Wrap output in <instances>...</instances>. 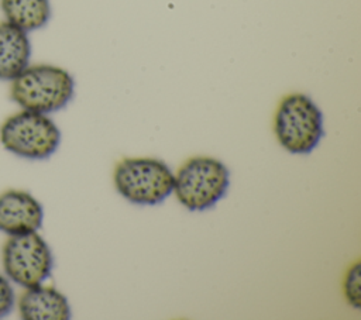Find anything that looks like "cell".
I'll list each match as a JSON object with an SVG mask.
<instances>
[{"instance_id":"cell-12","label":"cell","mask_w":361,"mask_h":320,"mask_svg":"<svg viewBox=\"0 0 361 320\" xmlns=\"http://www.w3.org/2000/svg\"><path fill=\"white\" fill-rule=\"evenodd\" d=\"M16 303L14 289L7 276L0 273V317L7 316Z\"/></svg>"},{"instance_id":"cell-1","label":"cell","mask_w":361,"mask_h":320,"mask_svg":"<svg viewBox=\"0 0 361 320\" xmlns=\"http://www.w3.org/2000/svg\"><path fill=\"white\" fill-rule=\"evenodd\" d=\"M73 93L72 75L55 65H28L10 80V97L23 110L49 114L63 109Z\"/></svg>"},{"instance_id":"cell-3","label":"cell","mask_w":361,"mask_h":320,"mask_svg":"<svg viewBox=\"0 0 361 320\" xmlns=\"http://www.w3.org/2000/svg\"><path fill=\"white\" fill-rule=\"evenodd\" d=\"M230 173L227 166L213 156H192L173 173L178 202L190 211L213 207L227 192Z\"/></svg>"},{"instance_id":"cell-6","label":"cell","mask_w":361,"mask_h":320,"mask_svg":"<svg viewBox=\"0 0 361 320\" xmlns=\"http://www.w3.org/2000/svg\"><path fill=\"white\" fill-rule=\"evenodd\" d=\"M1 262L6 276L14 283L30 288L51 275L54 258L47 241L37 233L8 235L3 245Z\"/></svg>"},{"instance_id":"cell-8","label":"cell","mask_w":361,"mask_h":320,"mask_svg":"<svg viewBox=\"0 0 361 320\" xmlns=\"http://www.w3.org/2000/svg\"><path fill=\"white\" fill-rule=\"evenodd\" d=\"M17 309L24 320H68L71 317L66 296L56 288L42 283L24 288L17 299Z\"/></svg>"},{"instance_id":"cell-7","label":"cell","mask_w":361,"mask_h":320,"mask_svg":"<svg viewBox=\"0 0 361 320\" xmlns=\"http://www.w3.org/2000/svg\"><path fill=\"white\" fill-rule=\"evenodd\" d=\"M44 210L28 192L10 189L0 193V231L18 235L37 231L41 227Z\"/></svg>"},{"instance_id":"cell-5","label":"cell","mask_w":361,"mask_h":320,"mask_svg":"<svg viewBox=\"0 0 361 320\" xmlns=\"http://www.w3.org/2000/svg\"><path fill=\"white\" fill-rule=\"evenodd\" d=\"M61 133L48 114L21 110L7 117L0 127L1 145L27 159L49 158L58 148Z\"/></svg>"},{"instance_id":"cell-10","label":"cell","mask_w":361,"mask_h":320,"mask_svg":"<svg viewBox=\"0 0 361 320\" xmlns=\"http://www.w3.org/2000/svg\"><path fill=\"white\" fill-rule=\"evenodd\" d=\"M6 21L25 32L42 28L51 18L49 0H0Z\"/></svg>"},{"instance_id":"cell-9","label":"cell","mask_w":361,"mask_h":320,"mask_svg":"<svg viewBox=\"0 0 361 320\" xmlns=\"http://www.w3.org/2000/svg\"><path fill=\"white\" fill-rule=\"evenodd\" d=\"M28 32L8 21L0 23V80H13L30 65Z\"/></svg>"},{"instance_id":"cell-2","label":"cell","mask_w":361,"mask_h":320,"mask_svg":"<svg viewBox=\"0 0 361 320\" xmlns=\"http://www.w3.org/2000/svg\"><path fill=\"white\" fill-rule=\"evenodd\" d=\"M274 133L288 152L309 154L324 134L323 114L307 94L289 93L281 99L275 110Z\"/></svg>"},{"instance_id":"cell-11","label":"cell","mask_w":361,"mask_h":320,"mask_svg":"<svg viewBox=\"0 0 361 320\" xmlns=\"http://www.w3.org/2000/svg\"><path fill=\"white\" fill-rule=\"evenodd\" d=\"M343 292L347 302L355 309L361 307V264L355 261L345 272L343 281Z\"/></svg>"},{"instance_id":"cell-4","label":"cell","mask_w":361,"mask_h":320,"mask_svg":"<svg viewBox=\"0 0 361 320\" xmlns=\"http://www.w3.org/2000/svg\"><path fill=\"white\" fill-rule=\"evenodd\" d=\"M113 182L128 202L152 206L172 193L173 172L158 158H123L114 166Z\"/></svg>"}]
</instances>
